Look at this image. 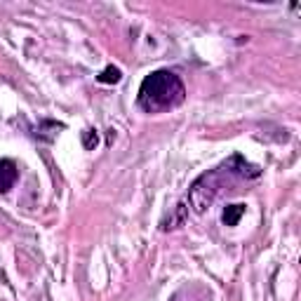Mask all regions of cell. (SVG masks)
<instances>
[{"label":"cell","instance_id":"obj_5","mask_svg":"<svg viewBox=\"0 0 301 301\" xmlns=\"http://www.w3.org/2000/svg\"><path fill=\"white\" fill-rule=\"evenodd\" d=\"M19 179V167L15 160H0V193H8L10 188H15Z\"/></svg>","mask_w":301,"mask_h":301},{"label":"cell","instance_id":"obj_1","mask_svg":"<svg viewBox=\"0 0 301 301\" xmlns=\"http://www.w3.org/2000/svg\"><path fill=\"white\" fill-rule=\"evenodd\" d=\"M184 99H186V87L181 78L174 71L160 68L141 80L136 104L146 113H165L184 104Z\"/></svg>","mask_w":301,"mask_h":301},{"label":"cell","instance_id":"obj_8","mask_svg":"<svg viewBox=\"0 0 301 301\" xmlns=\"http://www.w3.org/2000/svg\"><path fill=\"white\" fill-rule=\"evenodd\" d=\"M97 80H99L101 85H115V83H120L122 80V71L118 66H106V68L97 76Z\"/></svg>","mask_w":301,"mask_h":301},{"label":"cell","instance_id":"obj_4","mask_svg":"<svg viewBox=\"0 0 301 301\" xmlns=\"http://www.w3.org/2000/svg\"><path fill=\"white\" fill-rule=\"evenodd\" d=\"M223 170H231V172L240 174V177H245V179H257V177H261V167L250 165L243 156H233V158L223 165Z\"/></svg>","mask_w":301,"mask_h":301},{"label":"cell","instance_id":"obj_6","mask_svg":"<svg viewBox=\"0 0 301 301\" xmlns=\"http://www.w3.org/2000/svg\"><path fill=\"white\" fill-rule=\"evenodd\" d=\"M59 129H64V125L61 122H54V120H43L38 122L36 127H33V136L36 139H40V141H54L59 134Z\"/></svg>","mask_w":301,"mask_h":301},{"label":"cell","instance_id":"obj_9","mask_svg":"<svg viewBox=\"0 0 301 301\" xmlns=\"http://www.w3.org/2000/svg\"><path fill=\"white\" fill-rule=\"evenodd\" d=\"M97 143H99L97 129H85V132H83V146H85L87 150H94L97 148Z\"/></svg>","mask_w":301,"mask_h":301},{"label":"cell","instance_id":"obj_3","mask_svg":"<svg viewBox=\"0 0 301 301\" xmlns=\"http://www.w3.org/2000/svg\"><path fill=\"white\" fill-rule=\"evenodd\" d=\"M186 219H188V202L181 200V202H177V207L160 221V231H165V233L167 231H177L186 223Z\"/></svg>","mask_w":301,"mask_h":301},{"label":"cell","instance_id":"obj_2","mask_svg":"<svg viewBox=\"0 0 301 301\" xmlns=\"http://www.w3.org/2000/svg\"><path fill=\"white\" fill-rule=\"evenodd\" d=\"M219 186H221V181H219V172L216 170L200 174L191 184V188H188V200H186L188 207H193L195 214H205L209 209V205L214 202L216 193H219Z\"/></svg>","mask_w":301,"mask_h":301},{"label":"cell","instance_id":"obj_7","mask_svg":"<svg viewBox=\"0 0 301 301\" xmlns=\"http://www.w3.org/2000/svg\"><path fill=\"white\" fill-rule=\"evenodd\" d=\"M243 214H245V205H243V202L226 205V207H223V214H221L223 226H238L240 219H243Z\"/></svg>","mask_w":301,"mask_h":301}]
</instances>
